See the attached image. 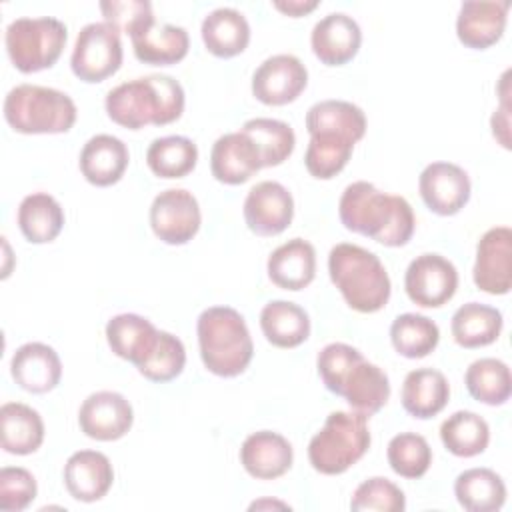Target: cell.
<instances>
[{
	"instance_id": "obj_1",
	"label": "cell",
	"mask_w": 512,
	"mask_h": 512,
	"mask_svg": "<svg viewBox=\"0 0 512 512\" xmlns=\"http://www.w3.org/2000/svg\"><path fill=\"white\" fill-rule=\"evenodd\" d=\"M338 216L346 230L390 248L408 244L416 228L414 210L404 196L386 194L366 180L352 182L344 188L338 202Z\"/></svg>"
},
{
	"instance_id": "obj_2",
	"label": "cell",
	"mask_w": 512,
	"mask_h": 512,
	"mask_svg": "<svg viewBox=\"0 0 512 512\" xmlns=\"http://www.w3.org/2000/svg\"><path fill=\"white\" fill-rule=\"evenodd\" d=\"M316 364L324 388L342 396L354 412L370 418L386 406L390 398L388 374L368 362L358 348L330 342L318 352Z\"/></svg>"
},
{
	"instance_id": "obj_3",
	"label": "cell",
	"mask_w": 512,
	"mask_h": 512,
	"mask_svg": "<svg viewBox=\"0 0 512 512\" xmlns=\"http://www.w3.org/2000/svg\"><path fill=\"white\" fill-rule=\"evenodd\" d=\"M184 104L182 84L168 74H148L122 82L104 100L108 118L128 130L172 124L182 116Z\"/></svg>"
},
{
	"instance_id": "obj_4",
	"label": "cell",
	"mask_w": 512,
	"mask_h": 512,
	"mask_svg": "<svg viewBox=\"0 0 512 512\" xmlns=\"http://www.w3.org/2000/svg\"><path fill=\"white\" fill-rule=\"evenodd\" d=\"M328 274L346 304L356 312H378L390 300L392 284L384 264L374 252L358 244H336L328 254Z\"/></svg>"
},
{
	"instance_id": "obj_5",
	"label": "cell",
	"mask_w": 512,
	"mask_h": 512,
	"mask_svg": "<svg viewBox=\"0 0 512 512\" xmlns=\"http://www.w3.org/2000/svg\"><path fill=\"white\" fill-rule=\"evenodd\" d=\"M200 358L208 372L220 378L240 376L254 356L246 320L230 306H210L196 322Z\"/></svg>"
},
{
	"instance_id": "obj_6",
	"label": "cell",
	"mask_w": 512,
	"mask_h": 512,
	"mask_svg": "<svg viewBox=\"0 0 512 512\" xmlns=\"http://www.w3.org/2000/svg\"><path fill=\"white\" fill-rule=\"evenodd\" d=\"M4 120L20 134H62L78 116L74 100L48 86L18 84L4 98Z\"/></svg>"
},
{
	"instance_id": "obj_7",
	"label": "cell",
	"mask_w": 512,
	"mask_h": 512,
	"mask_svg": "<svg viewBox=\"0 0 512 512\" xmlns=\"http://www.w3.org/2000/svg\"><path fill=\"white\" fill-rule=\"evenodd\" d=\"M372 436L366 416L358 412H330L324 426L308 444V460L312 468L326 476L344 474L370 448Z\"/></svg>"
},
{
	"instance_id": "obj_8",
	"label": "cell",
	"mask_w": 512,
	"mask_h": 512,
	"mask_svg": "<svg viewBox=\"0 0 512 512\" xmlns=\"http://www.w3.org/2000/svg\"><path fill=\"white\" fill-rule=\"evenodd\" d=\"M66 38V24L58 18H16L6 26L4 44L14 68L22 74H32L56 64Z\"/></svg>"
},
{
	"instance_id": "obj_9",
	"label": "cell",
	"mask_w": 512,
	"mask_h": 512,
	"mask_svg": "<svg viewBox=\"0 0 512 512\" xmlns=\"http://www.w3.org/2000/svg\"><path fill=\"white\" fill-rule=\"evenodd\" d=\"M122 58L120 30L108 22H90L76 36L70 68L82 82L96 84L116 74Z\"/></svg>"
},
{
	"instance_id": "obj_10",
	"label": "cell",
	"mask_w": 512,
	"mask_h": 512,
	"mask_svg": "<svg viewBox=\"0 0 512 512\" xmlns=\"http://www.w3.org/2000/svg\"><path fill=\"white\" fill-rule=\"evenodd\" d=\"M202 224V212L196 196L184 188L160 192L150 206V226L156 238L170 246L190 242Z\"/></svg>"
},
{
	"instance_id": "obj_11",
	"label": "cell",
	"mask_w": 512,
	"mask_h": 512,
	"mask_svg": "<svg viewBox=\"0 0 512 512\" xmlns=\"http://www.w3.org/2000/svg\"><path fill=\"white\" fill-rule=\"evenodd\" d=\"M458 288L456 266L440 254H420L416 256L404 274V290L408 298L422 308H440Z\"/></svg>"
},
{
	"instance_id": "obj_12",
	"label": "cell",
	"mask_w": 512,
	"mask_h": 512,
	"mask_svg": "<svg viewBox=\"0 0 512 512\" xmlns=\"http://www.w3.org/2000/svg\"><path fill=\"white\" fill-rule=\"evenodd\" d=\"M472 278L478 290L494 296L508 294L512 288V230L494 226L476 244Z\"/></svg>"
},
{
	"instance_id": "obj_13",
	"label": "cell",
	"mask_w": 512,
	"mask_h": 512,
	"mask_svg": "<svg viewBox=\"0 0 512 512\" xmlns=\"http://www.w3.org/2000/svg\"><path fill=\"white\" fill-rule=\"evenodd\" d=\"M308 84V70L294 54H274L252 74V94L266 106L294 102Z\"/></svg>"
},
{
	"instance_id": "obj_14",
	"label": "cell",
	"mask_w": 512,
	"mask_h": 512,
	"mask_svg": "<svg viewBox=\"0 0 512 512\" xmlns=\"http://www.w3.org/2000/svg\"><path fill=\"white\" fill-rule=\"evenodd\" d=\"M418 190L430 212L454 216L468 204L472 184L466 170L458 164L432 162L420 172Z\"/></svg>"
},
{
	"instance_id": "obj_15",
	"label": "cell",
	"mask_w": 512,
	"mask_h": 512,
	"mask_svg": "<svg viewBox=\"0 0 512 512\" xmlns=\"http://www.w3.org/2000/svg\"><path fill=\"white\" fill-rule=\"evenodd\" d=\"M134 422L132 404L112 390H100L90 394L78 410L80 430L100 442H112L128 434Z\"/></svg>"
},
{
	"instance_id": "obj_16",
	"label": "cell",
	"mask_w": 512,
	"mask_h": 512,
	"mask_svg": "<svg viewBox=\"0 0 512 512\" xmlns=\"http://www.w3.org/2000/svg\"><path fill=\"white\" fill-rule=\"evenodd\" d=\"M294 218V198L286 186L274 180L258 182L244 200L246 226L258 236L284 232Z\"/></svg>"
},
{
	"instance_id": "obj_17",
	"label": "cell",
	"mask_w": 512,
	"mask_h": 512,
	"mask_svg": "<svg viewBox=\"0 0 512 512\" xmlns=\"http://www.w3.org/2000/svg\"><path fill=\"white\" fill-rule=\"evenodd\" d=\"M508 0H468L462 2L456 16V36L472 50H486L494 46L508 20Z\"/></svg>"
},
{
	"instance_id": "obj_18",
	"label": "cell",
	"mask_w": 512,
	"mask_h": 512,
	"mask_svg": "<svg viewBox=\"0 0 512 512\" xmlns=\"http://www.w3.org/2000/svg\"><path fill=\"white\" fill-rule=\"evenodd\" d=\"M260 168H264L260 150L246 132L238 130L222 134L212 144L210 170L218 182L230 186L244 184Z\"/></svg>"
},
{
	"instance_id": "obj_19",
	"label": "cell",
	"mask_w": 512,
	"mask_h": 512,
	"mask_svg": "<svg viewBox=\"0 0 512 512\" xmlns=\"http://www.w3.org/2000/svg\"><path fill=\"white\" fill-rule=\"evenodd\" d=\"M360 44L362 30L358 22L344 12H332L320 18L310 34L312 52L326 66H344L358 54Z\"/></svg>"
},
{
	"instance_id": "obj_20",
	"label": "cell",
	"mask_w": 512,
	"mask_h": 512,
	"mask_svg": "<svg viewBox=\"0 0 512 512\" xmlns=\"http://www.w3.org/2000/svg\"><path fill=\"white\" fill-rule=\"evenodd\" d=\"M10 374L22 390L46 394L60 384L62 362L52 346L44 342H26L14 352Z\"/></svg>"
},
{
	"instance_id": "obj_21",
	"label": "cell",
	"mask_w": 512,
	"mask_h": 512,
	"mask_svg": "<svg viewBox=\"0 0 512 512\" xmlns=\"http://www.w3.org/2000/svg\"><path fill=\"white\" fill-rule=\"evenodd\" d=\"M292 462L290 442L272 430L252 432L240 446V464L256 480L280 478L292 468Z\"/></svg>"
},
{
	"instance_id": "obj_22",
	"label": "cell",
	"mask_w": 512,
	"mask_h": 512,
	"mask_svg": "<svg viewBox=\"0 0 512 512\" xmlns=\"http://www.w3.org/2000/svg\"><path fill=\"white\" fill-rule=\"evenodd\" d=\"M114 482V468L98 450H78L64 464V486L78 502H96L108 494Z\"/></svg>"
},
{
	"instance_id": "obj_23",
	"label": "cell",
	"mask_w": 512,
	"mask_h": 512,
	"mask_svg": "<svg viewBox=\"0 0 512 512\" xmlns=\"http://www.w3.org/2000/svg\"><path fill=\"white\" fill-rule=\"evenodd\" d=\"M160 338V330L140 314H116L106 324V340L110 350L132 362L136 368L142 366L154 352Z\"/></svg>"
},
{
	"instance_id": "obj_24",
	"label": "cell",
	"mask_w": 512,
	"mask_h": 512,
	"mask_svg": "<svg viewBox=\"0 0 512 512\" xmlns=\"http://www.w3.org/2000/svg\"><path fill=\"white\" fill-rule=\"evenodd\" d=\"M128 148L112 134L92 136L80 152V172L92 186H112L116 184L128 168Z\"/></svg>"
},
{
	"instance_id": "obj_25",
	"label": "cell",
	"mask_w": 512,
	"mask_h": 512,
	"mask_svg": "<svg viewBox=\"0 0 512 512\" xmlns=\"http://www.w3.org/2000/svg\"><path fill=\"white\" fill-rule=\"evenodd\" d=\"M268 278L282 290H302L316 276V250L304 238L280 244L266 262Z\"/></svg>"
},
{
	"instance_id": "obj_26",
	"label": "cell",
	"mask_w": 512,
	"mask_h": 512,
	"mask_svg": "<svg viewBox=\"0 0 512 512\" xmlns=\"http://www.w3.org/2000/svg\"><path fill=\"white\" fill-rule=\"evenodd\" d=\"M400 398L404 410L410 416L428 420L446 408L450 398V384L440 370L416 368L406 374Z\"/></svg>"
},
{
	"instance_id": "obj_27",
	"label": "cell",
	"mask_w": 512,
	"mask_h": 512,
	"mask_svg": "<svg viewBox=\"0 0 512 512\" xmlns=\"http://www.w3.org/2000/svg\"><path fill=\"white\" fill-rule=\"evenodd\" d=\"M202 42L218 58H232L246 50L250 42V24L236 8H216L202 20Z\"/></svg>"
},
{
	"instance_id": "obj_28",
	"label": "cell",
	"mask_w": 512,
	"mask_h": 512,
	"mask_svg": "<svg viewBox=\"0 0 512 512\" xmlns=\"http://www.w3.org/2000/svg\"><path fill=\"white\" fill-rule=\"evenodd\" d=\"M134 56L152 66H170L180 62L190 48L186 28L174 24H150L130 36Z\"/></svg>"
},
{
	"instance_id": "obj_29",
	"label": "cell",
	"mask_w": 512,
	"mask_h": 512,
	"mask_svg": "<svg viewBox=\"0 0 512 512\" xmlns=\"http://www.w3.org/2000/svg\"><path fill=\"white\" fill-rule=\"evenodd\" d=\"M2 450L16 456L36 452L44 442L42 416L28 404L6 402L0 408Z\"/></svg>"
},
{
	"instance_id": "obj_30",
	"label": "cell",
	"mask_w": 512,
	"mask_h": 512,
	"mask_svg": "<svg viewBox=\"0 0 512 512\" xmlns=\"http://www.w3.org/2000/svg\"><path fill=\"white\" fill-rule=\"evenodd\" d=\"M18 228L32 244H46L56 240L64 228V210L60 202L48 192H32L22 198L18 206Z\"/></svg>"
},
{
	"instance_id": "obj_31",
	"label": "cell",
	"mask_w": 512,
	"mask_h": 512,
	"mask_svg": "<svg viewBox=\"0 0 512 512\" xmlns=\"http://www.w3.org/2000/svg\"><path fill=\"white\" fill-rule=\"evenodd\" d=\"M260 328L276 348H296L310 336L306 310L288 300H272L260 312Z\"/></svg>"
},
{
	"instance_id": "obj_32",
	"label": "cell",
	"mask_w": 512,
	"mask_h": 512,
	"mask_svg": "<svg viewBox=\"0 0 512 512\" xmlns=\"http://www.w3.org/2000/svg\"><path fill=\"white\" fill-rule=\"evenodd\" d=\"M504 320L502 312L494 306L480 304V302H468L462 304L450 322L452 338L462 348H482L498 340L502 332Z\"/></svg>"
},
{
	"instance_id": "obj_33",
	"label": "cell",
	"mask_w": 512,
	"mask_h": 512,
	"mask_svg": "<svg viewBox=\"0 0 512 512\" xmlns=\"http://www.w3.org/2000/svg\"><path fill=\"white\" fill-rule=\"evenodd\" d=\"M454 494L468 512H496L506 502V484L490 468H468L456 476Z\"/></svg>"
},
{
	"instance_id": "obj_34",
	"label": "cell",
	"mask_w": 512,
	"mask_h": 512,
	"mask_svg": "<svg viewBox=\"0 0 512 512\" xmlns=\"http://www.w3.org/2000/svg\"><path fill=\"white\" fill-rule=\"evenodd\" d=\"M308 134L332 132L350 138L354 144L366 134V116L360 106L348 100H322L306 112Z\"/></svg>"
},
{
	"instance_id": "obj_35",
	"label": "cell",
	"mask_w": 512,
	"mask_h": 512,
	"mask_svg": "<svg viewBox=\"0 0 512 512\" xmlns=\"http://www.w3.org/2000/svg\"><path fill=\"white\" fill-rule=\"evenodd\" d=\"M440 440L450 454L472 458L488 448L490 426L480 414L458 410L440 424Z\"/></svg>"
},
{
	"instance_id": "obj_36",
	"label": "cell",
	"mask_w": 512,
	"mask_h": 512,
	"mask_svg": "<svg viewBox=\"0 0 512 512\" xmlns=\"http://www.w3.org/2000/svg\"><path fill=\"white\" fill-rule=\"evenodd\" d=\"M198 146L186 136H162L146 150V164L158 178H184L196 168Z\"/></svg>"
},
{
	"instance_id": "obj_37",
	"label": "cell",
	"mask_w": 512,
	"mask_h": 512,
	"mask_svg": "<svg viewBox=\"0 0 512 512\" xmlns=\"http://www.w3.org/2000/svg\"><path fill=\"white\" fill-rule=\"evenodd\" d=\"M464 384L474 400L488 406H500L512 394L510 368L498 358L474 360L466 368Z\"/></svg>"
},
{
	"instance_id": "obj_38",
	"label": "cell",
	"mask_w": 512,
	"mask_h": 512,
	"mask_svg": "<svg viewBox=\"0 0 512 512\" xmlns=\"http://www.w3.org/2000/svg\"><path fill=\"white\" fill-rule=\"evenodd\" d=\"M390 340L400 356L416 360L434 352L440 342V330L428 316L406 312L394 318L390 326Z\"/></svg>"
},
{
	"instance_id": "obj_39",
	"label": "cell",
	"mask_w": 512,
	"mask_h": 512,
	"mask_svg": "<svg viewBox=\"0 0 512 512\" xmlns=\"http://www.w3.org/2000/svg\"><path fill=\"white\" fill-rule=\"evenodd\" d=\"M260 150L264 168L282 164L296 146V134L290 124L276 118H250L240 128Z\"/></svg>"
},
{
	"instance_id": "obj_40",
	"label": "cell",
	"mask_w": 512,
	"mask_h": 512,
	"mask_svg": "<svg viewBox=\"0 0 512 512\" xmlns=\"http://www.w3.org/2000/svg\"><path fill=\"white\" fill-rule=\"evenodd\" d=\"M354 150V142L338 136V134H312L306 154L304 166L310 176L318 180H330L338 172L344 170Z\"/></svg>"
},
{
	"instance_id": "obj_41",
	"label": "cell",
	"mask_w": 512,
	"mask_h": 512,
	"mask_svg": "<svg viewBox=\"0 0 512 512\" xmlns=\"http://www.w3.org/2000/svg\"><path fill=\"white\" fill-rule=\"evenodd\" d=\"M386 458L398 476L416 480L428 472L432 464V448L424 436L416 432H400L388 442Z\"/></svg>"
},
{
	"instance_id": "obj_42",
	"label": "cell",
	"mask_w": 512,
	"mask_h": 512,
	"mask_svg": "<svg viewBox=\"0 0 512 512\" xmlns=\"http://www.w3.org/2000/svg\"><path fill=\"white\" fill-rule=\"evenodd\" d=\"M186 364V350L178 336L160 330L158 344L148 360L138 366V372L150 382H170L182 374Z\"/></svg>"
},
{
	"instance_id": "obj_43",
	"label": "cell",
	"mask_w": 512,
	"mask_h": 512,
	"mask_svg": "<svg viewBox=\"0 0 512 512\" xmlns=\"http://www.w3.org/2000/svg\"><path fill=\"white\" fill-rule=\"evenodd\" d=\"M406 508L404 492L382 476H372L358 484L352 494L350 510L364 512V510H378V512H402Z\"/></svg>"
},
{
	"instance_id": "obj_44",
	"label": "cell",
	"mask_w": 512,
	"mask_h": 512,
	"mask_svg": "<svg viewBox=\"0 0 512 512\" xmlns=\"http://www.w3.org/2000/svg\"><path fill=\"white\" fill-rule=\"evenodd\" d=\"M100 12L104 22L112 24L120 32H126L128 36L156 22L152 4L148 0H102Z\"/></svg>"
},
{
	"instance_id": "obj_45",
	"label": "cell",
	"mask_w": 512,
	"mask_h": 512,
	"mask_svg": "<svg viewBox=\"0 0 512 512\" xmlns=\"http://www.w3.org/2000/svg\"><path fill=\"white\" fill-rule=\"evenodd\" d=\"M38 494L36 478L20 466H4L0 470V508L6 512L26 510Z\"/></svg>"
},
{
	"instance_id": "obj_46",
	"label": "cell",
	"mask_w": 512,
	"mask_h": 512,
	"mask_svg": "<svg viewBox=\"0 0 512 512\" xmlns=\"http://www.w3.org/2000/svg\"><path fill=\"white\" fill-rule=\"evenodd\" d=\"M506 96H508V94H502V104L498 106V110H494L492 120H490V126H492L494 138H496L504 148H510V130H508V126H510V114H508L510 106H508V102H506Z\"/></svg>"
},
{
	"instance_id": "obj_47",
	"label": "cell",
	"mask_w": 512,
	"mask_h": 512,
	"mask_svg": "<svg viewBox=\"0 0 512 512\" xmlns=\"http://www.w3.org/2000/svg\"><path fill=\"white\" fill-rule=\"evenodd\" d=\"M318 4H320L318 0H274L272 2V6L278 12L292 16V18H300V16L312 12L314 8H318Z\"/></svg>"
},
{
	"instance_id": "obj_48",
	"label": "cell",
	"mask_w": 512,
	"mask_h": 512,
	"mask_svg": "<svg viewBox=\"0 0 512 512\" xmlns=\"http://www.w3.org/2000/svg\"><path fill=\"white\" fill-rule=\"evenodd\" d=\"M262 506H280V508H288L286 504H282V502H270V500H262V502H254L252 506H250V510H254V508H262Z\"/></svg>"
}]
</instances>
